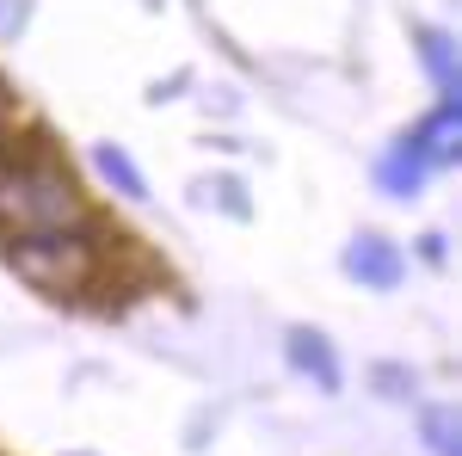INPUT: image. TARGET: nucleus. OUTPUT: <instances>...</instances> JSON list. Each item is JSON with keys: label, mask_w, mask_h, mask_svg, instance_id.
<instances>
[{"label": "nucleus", "mask_w": 462, "mask_h": 456, "mask_svg": "<svg viewBox=\"0 0 462 456\" xmlns=\"http://www.w3.org/2000/svg\"><path fill=\"white\" fill-rule=\"evenodd\" d=\"M99 222L69 161L50 148L43 130L25 136L19 154L0 161V235H50V228H87Z\"/></svg>", "instance_id": "obj_1"}, {"label": "nucleus", "mask_w": 462, "mask_h": 456, "mask_svg": "<svg viewBox=\"0 0 462 456\" xmlns=\"http://www.w3.org/2000/svg\"><path fill=\"white\" fill-rule=\"evenodd\" d=\"M106 228L87 222V228H50V235H6L0 253L19 278L43 290V296H80L99 284V265H106Z\"/></svg>", "instance_id": "obj_2"}, {"label": "nucleus", "mask_w": 462, "mask_h": 456, "mask_svg": "<svg viewBox=\"0 0 462 456\" xmlns=\"http://www.w3.org/2000/svg\"><path fill=\"white\" fill-rule=\"evenodd\" d=\"M346 272H352L364 290H394L401 272H407V259H401V247L383 241V235H357L346 247Z\"/></svg>", "instance_id": "obj_3"}, {"label": "nucleus", "mask_w": 462, "mask_h": 456, "mask_svg": "<svg viewBox=\"0 0 462 456\" xmlns=\"http://www.w3.org/2000/svg\"><path fill=\"white\" fill-rule=\"evenodd\" d=\"M284 351H290V370H302L320 395H339L346 377H339V358H333V346H327V333H315V327H290Z\"/></svg>", "instance_id": "obj_4"}, {"label": "nucleus", "mask_w": 462, "mask_h": 456, "mask_svg": "<svg viewBox=\"0 0 462 456\" xmlns=\"http://www.w3.org/2000/svg\"><path fill=\"white\" fill-rule=\"evenodd\" d=\"M413 148H420V154H426V167H444V161H457V142H462V111L457 106H438L426 117V124H420V130H413Z\"/></svg>", "instance_id": "obj_5"}, {"label": "nucleus", "mask_w": 462, "mask_h": 456, "mask_svg": "<svg viewBox=\"0 0 462 456\" xmlns=\"http://www.w3.org/2000/svg\"><path fill=\"white\" fill-rule=\"evenodd\" d=\"M426 154H420V148H413V142L401 136L389 148V154H383V167H376V185H383V191H389V198H413V191H420V185H426Z\"/></svg>", "instance_id": "obj_6"}, {"label": "nucleus", "mask_w": 462, "mask_h": 456, "mask_svg": "<svg viewBox=\"0 0 462 456\" xmlns=\"http://www.w3.org/2000/svg\"><path fill=\"white\" fill-rule=\"evenodd\" d=\"M420 62H426L431 87H438V106H457V93H462V69H457V50H450V37L426 25V32H420Z\"/></svg>", "instance_id": "obj_7"}, {"label": "nucleus", "mask_w": 462, "mask_h": 456, "mask_svg": "<svg viewBox=\"0 0 462 456\" xmlns=\"http://www.w3.org/2000/svg\"><path fill=\"white\" fill-rule=\"evenodd\" d=\"M93 167L106 173L111 191H124V198H148V185H143V173H136V161H130L117 142H99V148H93Z\"/></svg>", "instance_id": "obj_8"}, {"label": "nucleus", "mask_w": 462, "mask_h": 456, "mask_svg": "<svg viewBox=\"0 0 462 456\" xmlns=\"http://www.w3.org/2000/svg\"><path fill=\"white\" fill-rule=\"evenodd\" d=\"M426 444H431V456H462L457 407H426Z\"/></svg>", "instance_id": "obj_9"}, {"label": "nucleus", "mask_w": 462, "mask_h": 456, "mask_svg": "<svg viewBox=\"0 0 462 456\" xmlns=\"http://www.w3.org/2000/svg\"><path fill=\"white\" fill-rule=\"evenodd\" d=\"M376 388H383L389 401H401V395L413 388V370H401V364H376Z\"/></svg>", "instance_id": "obj_10"}, {"label": "nucleus", "mask_w": 462, "mask_h": 456, "mask_svg": "<svg viewBox=\"0 0 462 456\" xmlns=\"http://www.w3.org/2000/svg\"><path fill=\"white\" fill-rule=\"evenodd\" d=\"M13 154V93H6V80H0V161Z\"/></svg>", "instance_id": "obj_11"}]
</instances>
